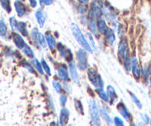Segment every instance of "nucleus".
<instances>
[{
    "label": "nucleus",
    "mask_w": 151,
    "mask_h": 126,
    "mask_svg": "<svg viewBox=\"0 0 151 126\" xmlns=\"http://www.w3.org/2000/svg\"><path fill=\"white\" fill-rule=\"evenodd\" d=\"M37 41L39 45L43 48H46L47 45H46V39L45 37L42 34V33L38 32L37 33Z\"/></svg>",
    "instance_id": "25"
},
{
    "label": "nucleus",
    "mask_w": 151,
    "mask_h": 126,
    "mask_svg": "<svg viewBox=\"0 0 151 126\" xmlns=\"http://www.w3.org/2000/svg\"><path fill=\"white\" fill-rule=\"evenodd\" d=\"M75 108L78 112L80 113L82 115H84L83 105H82V102L80 100H79V99H76L75 100Z\"/></svg>",
    "instance_id": "32"
},
{
    "label": "nucleus",
    "mask_w": 151,
    "mask_h": 126,
    "mask_svg": "<svg viewBox=\"0 0 151 126\" xmlns=\"http://www.w3.org/2000/svg\"><path fill=\"white\" fill-rule=\"evenodd\" d=\"M29 3L33 8H35L37 6V1L36 0H29Z\"/></svg>",
    "instance_id": "42"
},
{
    "label": "nucleus",
    "mask_w": 151,
    "mask_h": 126,
    "mask_svg": "<svg viewBox=\"0 0 151 126\" xmlns=\"http://www.w3.org/2000/svg\"><path fill=\"white\" fill-rule=\"evenodd\" d=\"M107 96H108L109 100H110L111 104H113L118 99V95L116 93L115 89L111 85H108L107 87Z\"/></svg>",
    "instance_id": "16"
},
{
    "label": "nucleus",
    "mask_w": 151,
    "mask_h": 126,
    "mask_svg": "<svg viewBox=\"0 0 151 126\" xmlns=\"http://www.w3.org/2000/svg\"><path fill=\"white\" fill-rule=\"evenodd\" d=\"M102 14V10L100 8L99 5H97L96 3H93L88 11V17L91 20L96 21L101 17Z\"/></svg>",
    "instance_id": "6"
},
{
    "label": "nucleus",
    "mask_w": 151,
    "mask_h": 126,
    "mask_svg": "<svg viewBox=\"0 0 151 126\" xmlns=\"http://www.w3.org/2000/svg\"><path fill=\"white\" fill-rule=\"evenodd\" d=\"M22 51L27 57L30 58V59H33V58L34 57V53H33V50H32L31 48L29 45H26L23 48Z\"/></svg>",
    "instance_id": "30"
},
{
    "label": "nucleus",
    "mask_w": 151,
    "mask_h": 126,
    "mask_svg": "<svg viewBox=\"0 0 151 126\" xmlns=\"http://www.w3.org/2000/svg\"><path fill=\"white\" fill-rule=\"evenodd\" d=\"M35 17H36V21H37L38 24L40 27V28H42L44 27L45 24L46 19H47L46 13L42 9L40 8L35 13Z\"/></svg>",
    "instance_id": "9"
},
{
    "label": "nucleus",
    "mask_w": 151,
    "mask_h": 126,
    "mask_svg": "<svg viewBox=\"0 0 151 126\" xmlns=\"http://www.w3.org/2000/svg\"><path fill=\"white\" fill-rule=\"evenodd\" d=\"M8 34V28L4 20H0V37L6 38Z\"/></svg>",
    "instance_id": "24"
},
{
    "label": "nucleus",
    "mask_w": 151,
    "mask_h": 126,
    "mask_svg": "<svg viewBox=\"0 0 151 126\" xmlns=\"http://www.w3.org/2000/svg\"><path fill=\"white\" fill-rule=\"evenodd\" d=\"M31 63H32V66H33V68H34L36 69V70L40 73V74L42 75L44 74V70H43L42 68V66L41 62H40V61L38 60L36 58L33 57V59H32Z\"/></svg>",
    "instance_id": "22"
},
{
    "label": "nucleus",
    "mask_w": 151,
    "mask_h": 126,
    "mask_svg": "<svg viewBox=\"0 0 151 126\" xmlns=\"http://www.w3.org/2000/svg\"><path fill=\"white\" fill-rule=\"evenodd\" d=\"M132 71H133V74L135 78L139 79L141 75V68L139 66V62H138L136 58H133L132 59Z\"/></svg>",
    "instance_id": "15"
},
{
    "label": "nucleus",
    "mask_w": 151,
    "mask_h": 126,
    "mask_svg": "<svg viewBox=\"0 0 151 126\" xmlns=\"http://www.w3.org/2000/svg\"><path fill=\"white\" fill-rule=\"evenodd\" d=\"M14 7L19 17H24L27 13V8L21 0H16L14 2Z\"/></svg>",
    "instance_id": "11"
},
{
    "label": "nucleus",
    "mask_w": 151,
    "mask_h": 126,
    "mask_svg": "<svg viewBox=\"0 0 151 126\" xmlns=\"http://www.w3.org/2000/svg\"><path fill=\"white\" fill-rule=\"evenodd\" d=\"M142 118L144 119V120H145V122L146 123H148L150 122V118L149 117H148L147 114H144V115H142Z\"/></svg>",
    "instance_id": "43"
},
{
    "label": "nucleus",
    "mask_w": 151,
    "mask_h": 126,
    "mask_svg": "<svg viewBox=\"0 0 151 126\" xmlns=\"http://www.w3.org/2000/svg\"><path fill=\"white\" fill-rule=\"evenodd\" d=\"M24 66L27 69V70L29 71L30 72V73H36V72H35V70H34V68H33V66H32L30 64V63H28V62H25V64L24 65Z\"/></svg>",
    "instance_id": "41"
},
{
    "label": "nucleus",
    "mask_w": 151,
    "mask_h": 126,
    "mask_svg": "<svg viewBox=\"0 0 151 126\" xmlns=\"http://www.w3.org/2000/svg\"><path fill=\"white\" fill-rule=\"evenodd\" d=\"M69 69H70V73L71 78H72L73 81L75 83H79V78L78 76L77 70H76V68L75 64L73 62H69Z\"/></svg>",
    "instance_id": "17"
},
{
    "label": "nucleus",
    "mask_w": 151,
    "mask_h": 126,
    "mask_svg": "<svg viewBox=\"0 0 151 126\" xmlns=\"http://www.w3.org/2000/svg\"><path fill=\"white\" fill-rule=\"evenodd\" d=\"M117 32H118V35L119 37H122L124 35V28H123V25L122 24H120V23L117 26Z\"/></svg>",
    "instance_id": "38"
},
{
    "label": "nucleus",
    "mask_w": 151,
    "mask_h": 126,
    "mask_svg": "<svg viewBox=\"0 0 151 126\" xmlns=\"http://www.w3.org/2000/svg\"><path fill=\"white\" fill-rule=\"evenodd\" d=\"M17 30L23 36V37H27L28 36V31L27 28V24L24 22H19L18 28Z\"/></svg>",
    "instance_id": "21"
},
{
    "label": "nucleus",
    "mask_w": 151,
    "mask_h": 126,
    "mask_svg": "<svg viewBox=\"0 0 151 126\" xmlns=\"http://www.w3.org/2000/svg\"><path fill=\"white\" fill-rule=\"evenodd\" d=\"M71 31H72L73 35L75 37L76 40V41L78 42V43L82 46V48L85 49V50H87V51L89 52V53H92V48H91V45H89L88 40L85 39V36L82 34V30H80L79 26L76 24H75V23H72V24H71Z\"/></svg>",
    "instance_id": "1"
},
{
    "label": "nucleus",
    "mask_w": 151,
    "mask_h": 126,
    "mask_svg": "<svg viewBox=\"0 0 151 126\" xmlns=\"http://www.w3.org/2000/svg\"><path fill=\"white\" fill-rule=\"evenodd\" d=\"M41 63H42V66L43 70H44V71L45 72L46 74H47L48 76H51V70H50V68L49 67L48 64H47V62L45 60L44 58L42 59Z\"/></svg>",
    "instance_id": "31"
},
{
    "label": "nucleus",
    "mask_w": 151,
    "mask_h": 126,
    "mask_svg": "<svg viewBox=\"0 0 151 126\" xmlns=\"http://www.w3.org/2000/svg\"><path fill=\"white\" fill-rule=\"evenodd\" d=\"M53 86L56 91L59 94H61L62 91V86L60 82L57 80H53Z\"/></svg>",
    "instance_id": "33"
},
{
    "label": "nucleus",
    "mask_w": 151,
    "mask_h": 126,
    "mask_svg": "<svg viewBox=\"0 0 151 126\" xmlns=\"http://www.w3.org/2000/svg\"><path fill=\"white\" fill-rule=\"evenodd\" d=\"M106 37V42H107V45H112L114 43V42L116 41V36L113 30L109 28V30H107V32L105 34Z\"/></svg>",
    "instance_id": "20"
},
{
    "label": "nucleus",
    "mask_w": 151,
    "mask_h": 126,
    "mask_svg": "<svg viewBox=\"0 0 151 126\" xmlns=\"http://www.w3.org/2000/svg\"><path fill=\"white\" fill-rule=\"evenodd\" d=\"M58 76L62 81L65 82H68L70 80L69 73H68V68L65 65H61L58 67Z\"/></svg>",
    "instance_id": "10"
},
{
    "label": "nucleus",
    "mask_w": 151,
    "mask_h": 126,
    "mask_svg": "<svg viewBox=\"0 0 151 126\" xmlns=\"http://www.w3.org/2000/svg\"><path fill=\"white\" fill-rule=\"evenodd\" d=\"M76 59H77V67L80 70H85L88 68V53L85 49H79L76 52Z\"/></svg>",
    "instance_id": "4"
},
{
    "label": "nucleus",
    "mask_w": 151,
    "mask_h": 126,
    "mask_svg": "<svg viewBox=\"0 0 151 126\" xmlns=\"http://www.w3.org/2000/svg\"><path fill=\"white\" fill-rule=\"evenodd\" d=\"M99 110L100 115H101V117H102L103 120H104L107 124H110V123L112 122V119L111 117H110V115L108 114V113L106 111V110L101 106L99 107Z\"/></svg>",
    "instance_id": "23"
},
{
    "label": "nucleus",
    "mask_w": 151,
    "mask_h": 126,
    "mask_svg": "<svg viewBox=\"0 0 151 126\" xmlns=\"http://www.w3.org/2000/svg\"><path fill=\"white\" fill-rule=\"evenodd\" d=\"M78 1H79L81 4H84V5L88 3V2H89V0H78Z\"/></svg>",
    "instance_id": "44"
},
{
    "label": "nucleus",
    "mask_w": 151,
    "mask_h": 126,
    "mask_svg": "<svg viewBox=\"0 0 151 126\" xmlns=\"http://www.w3.org/2000/svg\"><path fill=\"white\" fill-rule=\"evenodd\" d=\"M96 91L97 94H98L99 96V97L101 98V99H102L103 101H104V102H108V101H109L108 96H107V93H106L105 91H104L103 88H96Z\"/></svg>",
    "instance_id": "27"
},
{
    "label": "nucleus",
    "mask_w": 151,
    "mask_h": 126,
    "mask_svg": "<svg viewBox=\"0 0 151 126\" xmlns=\"http://www.w3.org/2000/svg\"><path fill=\"white\" fill-rule=\"evenodd\" d=\"M113 120H114V122H115L116 125L122 126V125H124L123 120H122L121 118H119V117H114V119H113Z\"/></svg>",
    "instance_id": "40"
},
{
    "label": "nucleus",
    "mask_w": 151,
    "mask_h": 126,
    "mask_svg": "<svg viewBox=\"0 0 151 126\" xmlns=\"http://www.w3.org/2000/svg\"><path fill=\"white\" fill-rule=\"evenodd\" d=\"M88 104H89V112L91 115V122L93 125H99V110L97 106L96 102L93 99H91L88 100Z\"/></svg>",
    "instance_id": "2"
},
{
    "label": "nucleus",
    "mask_w": 151,
    "mask_h": 126,
    "mask_svg": "<svg viewBox=\"0 0 151 126\" xmlns=\"http://www.w3.org/2000/svg\"><path fill=\"white\" fill-rule=\"evenodd\" d=\"M87 37H88V41L91 42V45L92 46V48H93V50H97L96 46V43H95V42H94V40H93L94 39H93V37L92 34H91V33H88V34H87Z\"/></svg>",
    "instance_id": "35"
},
{
    "label": "nucleus",
    "mask_w": 151,
    "mask_h": 126,
    "mask_svg": "<svg viewBox=\"0 0 151 126\" xmlns=\"http://www.w3.org/2000/svg\"><path fill=\"white\" fill-rule=\"evenodd\" d=\"M124 67H125L126 70L127 71H130L132 68V59H130V58H127V59L124 61Z\"/></svg>",
    "instance_id": "37"
},
{
    "label": "nucleus",
    "mask_w": 151,
    "mask_h": 126,
    "mask_svg": "<svg viewBox=\"0 0 151 126\" xmlns=\"http://www.w3.org/2000/svg\"><path fill=\"white\" fill-rule=\"evenodd\" d=\"M94 2H95V3H96L97 5H101V0H94Z\"/></svg>",
    "instance_id": "45"
},
{
    "label": "nucleus",
    "mask_w": 151,
    "mask_h": 126,
    "mask_svg": "<svg viewBox=\"0 0 151 126\" xmlns=\"http://www.w3.org/2000/svg\"><path fill=\"white\" fill-rule=\"evenodd\" d=\"M18 22L17 19H16L15 17H10L9 19V24L11 25V30L14 31V32H16L17 30V28H18Z\"/></svg>",
    "instance_id": "29"
},
{
    "label": "nucleus",
    "mask_w": 151,
    "mask_h": 126,
    "mask_svg": "<svg viewBox=\"0 0 151 126\" xmlns=\"http://www.w3.org/2000/svg\"><path fill=\"white\" fill-rule=\"evenodd\" d=\"M88 28L91 30V32L94 34L95 36H98V28H97V24L96 23V21L93 20H91L88 22Z\"/></svg>",
    "instance_id": "28"
},
{
    "label": "nucleus",
    "mask_w": 151,
    "mask_h": 126,
    "mask_svg": "<svg viewBox=\"0 0 151 126\" xmlns=\"http://www.w3.org/2000/svg\"><path fill=\"white\" fill-rule=\"evenodd\" d=\"M150 82H151V81H150Z\"/></svg>",
    "instance_id": "46"
},
{
    "label": "nucleus",
    "mask_w": 151,
    "mask_h": 126,
    "mask_svg": "<svg viewBox=\"0 0 151 126\" xmlns=\"http://www.w3.org/2000/svg\"><path fill=\"white\" fill-rule=\"evenodd\" d=\"M118 53L119 56L124 61L129 58V46L126 40H122L119 42Z\"/></svg>",
    "instance_id": "5"
},
{
    "label": "nucleus",
    "mask_w": 151,
    "mask_h": 126,
    "mask_svg": "<svg viewBox=\"0 0 151 126\" xmlns=\"http://www.w3.org/2000/svg\"><path fill=\"white\" fill-rule=\"evenodd\" d=\"M40 3L42 8H44L45 5H50L53 3V0H40Z\"/></svg>",
    "instance_id": "39"
},
{
    "label": "nucleus",
    "mask_w": 151,
    "mask_h": 126,
    "mask_svg": "<svg viewBox=\"0 0 151 126\" xmlns=\"http://www.w3.org/2000/svg\"><path fill=\"white\" fill-rule=\"evenodd\" d=\"M13 41H14V44L17 46V48L22 50L23 48L26 45V42L23 37H22L20 34H14L13 36Z\"/></svg>",
    "instance_id": "13"
},
{
    "label": "nucleus",
    "mask_w": 151,
    "mask_h": 126,
    "mask_svg": "<svg viewBox=\"0 0 151 126\" xmlns=\"http://www.w3.org/2000/svg\"><path fill=\"white\" fill-rule=\"evenodd\" d=\"M130 96H131L132 99H133V101L134 102V103L137 105L138 108H140L141 109V108H142V103H141V102L139 101V99L137 98V96H136L134 94H133L132 92H130Z\"/></svg>",
    "instance_id": "34"
},
{
    "label": "nucleus",
    "mask_w": 151,
    "mask_h": 126,
    "mask_svg": "<svg viewBox=\"0 0 151 126\" xmlns=\"http://www.w3.org/2000/svg\"><path fill=\"white\" fill-rule=\"evenodd\" d=\"M70 118V111L67 108H64L61 110L59 115V122L61 125H65L68 124Z\"/></svg>",
    "instance_id": "14"
},
{
    "label": "nucleus",
    "mask_w": 151,
    "mask_h": 126,
    "mask_svg": "<svg viewBox=\"0 0 151 126\" xmlns=\"http://www.w3.org/2000/svg\"><path fill=\"white\" fill-rule=\"evenodd\" d=\"M59 102L62 106H65L66 105L67 102H68V96H67L66 94H61L60 96H59Z\"/></svg>",
    "instance_id": "36"
},
{
    "label": "nucleus",
    "mask_w": 151,
    "mask_h": 126,
    "mask_svg": "<svg viewBox=\"0 0 151 126\" xmlns=\"http://www.w3.org/2000/svg\"><path fill=\"white\" fill-rule=\"evenodd\" d=\"M102 12L105 15L107 19L109 20V21H112V20L116 18V17L117 14L116 11L111 5H107V4L104 5Z\"/></svg>",
    "instance_id": "8"
},
{
    "label": "nucleus",
    "mask_w": 151,
    "mask_h": 126,
    "mask_svg": "<svg viewBox=\"0 0 151 126\" xmlns=\"http://www.w3.org/2000/svg\"><path fill=\"white\" fill-rule=\"evenodd\" d=\"M58 50H59V53H60L61 56L63 58H65L68 62H72L73 59V53L71 52V50L70 48H68V47H66L65 45H64L62 43H58L57 45Z\"/></svg>",
    "instance_id": "7"
},
{
    "label": "nucleus",
    "mask_w": 151,
    "mask_h": 126,
    "mask_svg": "<svg viewBox=\"0 0 151 126\" xmlns=\"http://www.w3.org/2000/svg\"><path fill=\"white\" fill-rule=\"evenodd\" d=\"M98 22H97V28H98V31L100 32V34L105 35L106 33L107 32V30H109V27H107V24H106L105 20L103 19L99 18L98 19Z\"/></svg>",
    "instance_id": "18"
},
{
    "label": "nucleus",
    "mask_w": 151,
    "mask_h": 126,
    "mask_svg": "<svg viewBox=\"0 0 151 126\" xmlns=\"http://www.w3.org/2000/svg\"><path fill=\"white\" fill-rule=\"evenodd\" d=\"M117 109L119 110V112L123 117V118L126 120L127 122L131 121V115H130V112L127 110V107L124 105L123 102H119L117 105Z\"/></svg>",
    "instance_id": "12"
},
{
    "label": "nucleus",
    "mask_w": 151,
    "mask_h": 126,
    "mask_svg": "<svg viewBox=\"0 0 151 126\" xmlns=\"http://www.w3.org/2000/svg\"><path fill=\"white\" fill-rule=\"evenodd\" d=\"M45 39L46 42L47 43V46L49 47V48L51 50H53L56 48V42L55 38L53 37V36L50 33H47L45 34Z\"/></svg>",
    "instance_id": "19"
},
{
    "label": "nucleus",
    "mask_w": 151,
    "mask_h": 126,
    "mask_svg": "<svg viewBox=\"0 0 151 126\" xmlns=\"http://www.w3.org/2000/svg\"><path fill=\"white\" fill-rule=\"evenodd\" d=\"M88 76L89 80L91 81V84L96 87V88H103L104 87V81L101 78V75L96 71L95 69L91 68H88Z\"/></svg>",
    "instance_id": "3"
},
{
    "label": "nucleus",
    "mask_w": 151,
    "mask_h": 126,
    "mask_svg": "<svg viewBox=\"0 0 151 126\" xmlns=\"http://www.w3.org/2000/svg\"><path fill=\"white\" fill-rule=\"evenodd\" d=\"M0 5L7 13L11 12V0H0Z\"/></svg>",
    "instance_id": "26"
}]
</instances>
